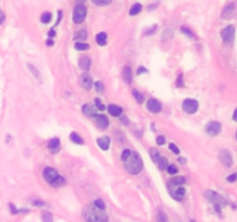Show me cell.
<instances>
[{
    "label": "cell",
    "instance_id": "cell-1",
    "mask_svg": "<svg viewBox=\"0 0 237 222\" xmlns=\"http://www.w3.org/2000/svg\"><path fill=\"white\" fill-rule=\"evenodd\" d=\"M185 178L183 176H176V177H172L171 179L168 182L167 184V189H168L169 194L174 198L175 200L177 201H182L184 199L185 196Z\"/></svg>",
    "mask_w": 237,
    "mask_h": 222
},
{
    "label": "cell",
    "instance_id": "cell-2",
    "mask_svg": "<svg viewBox=\"0 0 237 222\" xmlns=\"http://www.w3.org/2000/svg\"><path fill=\"white\" fill-rule=\"evenodd\" d=\"M123 162H124V168L128 174L139 175L142 171V168H143L142 159L137 152H131L130 155Z\"/></svg>",
    "mask_w": 237,
    "mask_h": 222
},
{
    "label": "cell",
    "instance_id": "cell-3",
    "mask_svg": "<svg viewBox=\"0 0 237 222\" xmlns=\"http://www.w3.org/2000/svg\"><path fill=\"white\" fill-rule=\"evenodd\" d=\"M83 217L87 222H108L109 220L106 212L95 207L94 205H88L84 208Z\"/></svg>",
    "mask_w": 237,
    "mask_h": 222
},
{
    "label": "cell",
    "instance_id": "cell-4",
    "mask_svg": "<svg viewBox=\"0 0 237 222\" xmlns=\"http://www.w3.org/2000/svg\"><path fill=\"white\" fill-rule=\"evenodd\" d=\"M43 177L53 187H59V186H63L65 184V178L61 175H59L57 170L53 169V168H50V167H47V168L44 169Z\"/></svg>",
    "mask_w": 237,
    "mask_h": 222
},
{
    "label": "cell",
    "instance_id": "cell-5",
    "mask_svg": "<svg viewBox=\"0 0 237 222\" xmlns=\"http://www.w3.org/2000/svg\"><path fill=\"white\" fill-rule=\"evenodd\" d=\"M205 197L208 199V200L213 202V205L215 207V209L217 213H220L221 212V207L224 206L227 204V200L221 196V194H219V193H216L214 191H206L205 192Z\"/></svg>",
    "mask_w": 237,
    "mask_h": 222
},
{
    "label": "cell",
    "instance_id": "cell-6",
    "mask_svg": "<svg viewBox=\"0 0 237 222\" xmlns=\"http://www.w3.org/2000/svg\"><path fill=\"white\" fill-rule=\"evenodd\" d=\"M86 15H87V8H86V6L83 5V2L76 4L75 7H74V11H73L74 23H76V24L82 23L83 20L86 19Z\"/></svg>",
    "mask_w": 237,
    "mask_h": 222
},
{
    "label": "cell",
    "instance_id": "cell-7",
    "mask_svg": "<svg viewBox=\"0 0 237 222\" xmlns=\"http://www.w3.org/2000/svg\"><path fill=\"white\" fill-rule=\"evenodd\" d=\"M182 108L184 112L189 113V115H194L195 112L198 111V108H199V103L197 100H193V98H186L184 100L183 104H182Z\"/></svg>",
    "mask_w": 237,
    "mask_h": 222
},
{
    "label": "cell",
    "instance_id": "cell-8",
    "mask_svg": "<svg viewBox=\"0 0 237 222\" xmlns=\"http://www.w3.org/2000/svg\"><path fill=\"white\" fill-rule=\"evenodd\" d=\"M221 37L226 44H231L235 39V27L231 24L226 27L221 31Z\"/></svg>",
    "mask_w": 237,
    "mask_h": 222
},
{
    "label": "cell",
    "instance_id": "cell-9",
    "mask_svg": "<svg viewBox=\"0 0 237 222\" xmlns=\"http://www.w3.org/2000/svg\"><path fill=\"white\" fill-rule=\"evenodd\" d=\"M221 130H222L221 123L216 122V120H212V122H209L205 127L206 133H207L208 135H212V137L220 134V133H221Z\"/></svg>",
    "mask_w": 237,
    "mask_h": 222
},
{
    "label": "cell",
    "instance_id": "cell-10",
    "mask_svg": "<svg viewBox=\"0 0 237 222\" xmlns=\"http://www.w3.org/2000/svg\"><path fill=\"white\" fill-rule=\"evenodd\" d=\"M219 160L221 161V163L224 167H227V168H230L232 165V162H234L231 153L228 149H223V150L220 152V154H219Z\"/></svg>",
    "mask_w": 237,
    "mask_h": 222
},
{
    "label": "cell",
    "instance_id": "cell-11",
    "mask_svg": "<svg viewBox=\"0 0 237 222\" xmlns=\"http://www.w3.org/2000/svg\"><path fill=\"white\" fill-rule=\"evenodd\" d=\"M79 83L84 90H90L93 88V85H94L93 78H91V75L88 73H82L80 75Z\"/></svg>",
    "mask_w": 237,
    "mask_h": 222
},
{
    "label": "cell",
    "instance_id": "cell-12",
    "mask_svg": "<svg viewBox=\"0 0 237 222\" xmlns=\"http://www.w3.org/2000/svg\"><path fill=\"white\" fill-rule=\"evenodd\" d=\"M147 109L152 113H158L162 110V104L155 98H149L147 101Z\"/></svg>",
    "mask_w": 237,
    "mask_h": 222
},
{
    "label": "cell",
    "instance_id": "cell-13",
    "mask_svg": "<svg viewBox=\"0 0 237 222\" xmlns=\"http://www.w3.org/2000/svg\"><path fill=\"white\" fill-rule=\"evenodd\" d=\"M95 118V123H96V125L100 127V128H102V130H106V128H108V126H109V119H108V117L106 116V115H96V116L94 117Z\"/></svg>",
    "mask_w": 237,
    "mask_h": 222
},
{
    "label": "cell",
    "instance_id": "cell-14",
    "mask_svg": "<svg viewBox=\"0 0 237 222\" xmlns=\"http://www.w3.org/2000/svg\"><path fill=\"white\" fill-rule=\"evenodd\" d=\"M82 112H83L84 116L89 117V118H94L96 115H97V110L93 104L90 103H86L82 106Z\"/></svg>",
    "mask_w": 237,
    "mask_h": 222
},
{
    "label": "cell",
    "instance_id": "cell-15",
    "mask_svg": "<svg viewBox=\"0 0 237 222\" xmlns=\"http://www.w3.org/2000/svg\"><path fill=\"white\" fill-rule=\"evenodd\" d=\"M47 148H49V150L52 154L58 153L59 149H60V140H59L58 138H52L47 142Z\"/></svg>",
    "mask_w": 237,
    "mask_h": 222
},
{
    "label": "cell",
    "instance_id": "cell-16",
    "mask_svg": "<svg viewBox=\"0 0 237 222\" xmlns=\"http://www.w3.org/2000/svg\"><path fill=\"white\" fill-rule=\"evenodd\" d=\"M235 13V4L234 2H230L224 7V9L222 12V17L223 19H230Z\"/></svg>",
    "mask_w": 237,
    "mask_h": 222
},
{
    "label": "cell",
    "instance_id": "cell-17",
    "mask_svg": "<svg viewBox=\"0 0 237 222\" xmlns=\"http://www.w3.org/2000/svg\"><path fill=\"white\" fill-rule=\"evenodd\" d=\"M90 65H91V59L88 56H81L79 59V66L80 68L84 69V71H89Z\"/></svg>",
    "mask_w": 237,
    "mask_h": 222
},
{
    "label": "cell",
    "instance_id": "cell-18",
    "mask_svg": "<svg viewBox=\"0 0 237 222\" xmlns=\"http://www.w3.org/2000/svg\"><path fill=\"white\" fill-rule=\"evenodd\" d=\"M97 145L100 146V148L102 150H108L110 147V138L104 135V137H101L97 139Z\"/></svg>",
    "mask_w": 237,
    "mask_h": 222
},
{
    "label": "cell",
    "instance_id": "cell-19",
    "mask_svg": "<svg viewBox=\"0 0 237 222\" xmlns=\"http://www.w3.org/2000/svg\"><path fill=\"white\" fill-rule=\"evenodd\" d=\"M108 111H109L111 116L113 117H120L123 115V109L119 105H116V104H110L108 106Z\"/></svg>",
    "mask_w": 237,
    "mask_h": 222
},
{
    "label": "cell",
    "instance_id": "cell-20",
    "mask_svg": "<svg viewBox=\"0 0 237 222\" xmlns=\"http://www.w3.org/2000/svg\"><path fill=\"white\" fill-rule=\"evenodd\" d=\"M132 78H133V75H132L131 68H130L128 66H125L124 69H123V79H124V81H125L126 83H131Z\"/></svg>",
    "mask_w": 237,
    "mask_h": 222
},
{
    "label": "cell",
    "instance_id": "cell-21",
    "mask_svg": "<svg viewBox=\"0 0 237 222\" xmlns=\"http://www.w3.org/2000/svg\"><path fill=\"white\" fill-rule=\"evenodd\" d=\"M106 42H108V36H106V32H98L97 35H96V43L101 45V46H103V45H106Z\"/></svg>",
    "mask_w": 237,
    "mask_h": 222
},
{
    "label": "cell",
    "instance_id": "cell-22",
    "mask_svg": "<svg viewBox=\"0 0 237 222\" xmlns=\"http://www.w3.org/2000/svg\"><path fill=\"white\" fill-rule=\"evenodd\" d=\"M87 36H88L87 30H86V29H80L79 31L75 32L74 39H75V41H84V39L87 38Z\"/></svg>",
    "mask_w": 237,
    "mask_h": 222
},
{
    "label": "cell",
    "instance_id": "cell-23",
    "mask_svg": "<svg viewBox=\"0 0 237 222\" xmlns=\"http://www.w3.org/2000/svg\"><path fill=\"white\" fill-rule=\"evenodd\" d=\"M141 9H142V5L141 4H139V2H137V4H134V5L131 7V9H130V15L131 16L137 15V14H139V13L141 12Z\"/></svg>",
    "mask_w": 237,
    "mask_h": 222
},
{
    "label": "cell",
    "instance_id": "cell-24",
    "mask_svg": "<svg viewBox=\"0 0 237 222\" xmlns=\"http://www.w3.org/2000/svg\"><path fill=\"white\" fill-rule=\"evenodd\" d=\"M149 154H150V157L153 160V162H155V163H157L158 160L161 159V154L158 153V150L157 149H155V148H152L150 152H149Z\"/></svg>",
    "mask_w": 237,
    "mask_h": 222
},
{
    "label": "cell",
    "instance_id": "cell-25",
    "mask_svg": "<svg viewBox=\"0 0 237 222\" xmlns=\"http://www.w3.org/2000/svg\"><path fill=\"white\" fill-rule=\"evenodd\" d=\"M132 94H133V97L135 98V101H137L138 103H140V104H141V103H143V101H145V97H143V94H141V93H140L139 90H135V89H134L133 91H132Z\"/></svg>",
    "mask_w": 237,
    "mask_h": 222
},
{
    "label": "cell",
    "instance_id": "cell-26",
    "mask_svg": "<svg viewBox=\"0 0 237 222\" xmlns=\"http://www.w3.org/2000/svg\"><path fill=\"white\" fill-rule=\"evenodd\" d=\"M69 139H71L74 143H78V145H82V143H83L82 138L80 137L79 134H76V133H74V132L69 134Z\"/></svg>",
    "mask_w": 237,
    "mask_h": 222
},
{
    "label": "cell",
    "instance_id": "cell-27",
    "mask_svg": "<svg viewBox=\"0 0 237 222\" xmlns=\"http://www.w3.org/2000/svg\"><path fill=\"white\" fill-rule=\"evenodd\" d=\"M75 49L78 50V51H86V50H88L90 48L89 44H87V43H82V42H76L75 43Z\"/></svg>",
    "mask_w": 237,
    "mask_h": 222
},
{
    "label": "cell",
    "instance_id": "cell-28",
    "mask_svg": "<svg viewBox=\"0 0 237 222\" xmlns=\"http://www.w3.org/2000/svg\"><path fill=\"white\" fill-rule=\"evenodd\" d=\"M157 165L160 169L165 170L167 169V167H168V159L164 157V156H161V159L158 160V162H157Z\"/></svg>",
    "mask_w": 237,
    "mask_h": 222
},
{
    "label": "cell",
    "instance_id": "cell-29",
    "mask_svg": "<svg viewBox=\"0 0 237 222\" xmlns=\"http://www.w3.org/2000/svg\"><path fill=\"white\" fill-rule=\"evenodd\" d=\"M51 20H52V14H51V13L46 12V13H43L42 14V17H41L42 23H49Z\"/></svg>",
    "mask_w": 237,
    "mask_h": 222
},
{
    "label": "cell",
    "instance_id": "cell-30",
    "mask_svg": "<svg viewBox=\"0 0 237 222\" xmlns=\"http://www.w3.org/2000/svg\"><path fill=\"white\" fill-rule=\"evenodd\" d=\"M156 222H169L168 221V216L164 212H158L157 217H156Z\"/></svg>",
    "mask_w": 237,
    "mask_h": 222
},
{
    "label": "cell",
    "instance_id": "cell-31",
    "mask_svg": "<svg viewBox=\"0 0 237 222\" xmlns=\"http://www.w3.org/2000/svg\"><path fill=\"white\" fill-rule=\"evenodd\" d=\"M167 171H168L169 175H176L178 172V168L175 165V164H168V167H167Z\"/></svg>",
    "mask_w": 237,
    "mask_h": 222
},
{
    "label": "cell",
    "instance_id": "cell-32",
    "mask_svg": "<svg viewBox=\"0 0 237 222\" xmlns=\"http://www.w3.org/2000/svg\"><path fill=\"white\" fill-rule=\"evenodd\" d=\"M42 220H43V222H52L53 221L52 214L49 213V212H44L42 214Z\"/></svg>",
    "mask_w": 237,
    "mask_h": 222
},
{
    "label": "cell",
    "instance_id": "cell-33",
    "mask_svg": "<svg viewBox=\"0 0 237 222\" xmlns=\"http://www.w3.org/2000/svg\"><path fill=\"white\" fill-rule=\"evenodd\" d=\"M95 207H97V208H100V209H102V211H104L106 209V204H104V201L103 200H101V199H96V200L94 201V204H93Z\"/></svg>",
    "mask_w": 237,
    "mask_h": 222
},
{
    "label": "cell",
    "instance_id": "cell-34",
    "mask_svg": "<svg viewBox=\"0 0 237 222\" xmlns=\"http://www.w3.org/2000/svg\"><path fill=\"white\" fill-rule=\"evenodd\" d=\"M93 4L96 6H108L111 4V0H93Z\"/></svg>",
    "mask_w": 237,
    "mask_h": 222
},
{
    "label": "cell",
    "instance_id": "cell-35",
    "mask_svg": "<svg viewBox=\"0 0 237 222\" xmlns=\"http://www.w3.org/2000/svg\"><path fill=\"white\" fill-rule=\"evenodd\" d=\"M93 86L95 87V89H96V91H97L98 94H102V93H103L104 88H103V83H102L101 81H97V82H95V83H94Z\"/></svg>",
    "mask_w": 237,
    "mask_h": 222
},
{
    "label": "cell",
    "instance_id": "cell-36",
    "mask_svg": "<svg viewBox=\"0 0 237 222\" xmlns=\"http://www.w3.org/2000/svg\"><path fill=\"white\" fill-rule=\"evenodd\" d=\"M95 108H96V110L98 109L100 111H103L104 109H106V106L102 104V102H101L100 98H95Z\"/></svg>",
    "mask_w": 237,
    "mask_h": 222
},
{
    "label": "cell",
    "instance_id": "cell-37",
    "mask_svg": "<svg viewBox=\"0 0 237 222\" xmlns=\"http://www.w3.org/2000/svg\"><path fill=\"white\" fill-rule=\"evenodd\" d=\"M180 31L183 32V34H185V35H186V36H189L190 38H191V37H192V38H193V37H194V35H193V34H192V31H191V30H190L189 28H186V27H182V28H180Z\"/></svg>",
    "mask_w": 237,
    "mask_h": 222
},
{
    "label": "cell",
    "instance_id": "cell-38",
    "mask_svg": "<svg viewBox=\"0 0 237 222\" xmlns=\"http://www.w3.org/2000/svg\"><path fill=\"white\" fill-rule=\"evenodd\" d=\"M176 86L178 88H182L184 87V81H183V74H179L178 78H177V81H176Z\"/></svg>",
    "mask_w": 237,
    "mask_h": 222
},
{
    "label": "cell",
    "instance_id": "cell-39",
    "mask_svg": "<svg viewBox=\"0 0 237 222\" xmlns=\"http://www.w3.org/2000/svg\"><path fill=\"white\" fill-rule=\"evenodd\" d=\"M172 35H174V31H172L170 28H168V29H165V30H164L162 36H163V38H171Z\"/></svg>",
    "mask_w": 237,
    "mask_h": 222
},
{
    "label": "cell",
    "instance_id": "cell-40",
    "mask_svg": "<svg viewBox=\"0 0 237 222\" xmlns=\"http://www.w3.org/2000/svg\"><path fill=\"white\" fill-rule=\"evenodd\" d=\"M169 149L172 152V153H175V154H179V148L175 145V143H169Z\"/></svg>",
    "mask_w": 237,
    "mask_h": 222
},
{
    "label": "cell",
    "instance_id": "cell-41",
    "mask_svg": "<svg viewBox=\"0 0 237 222\" xmlns=\"http://www.w3.org/2000/svg\"><path fill=\"white\" fill-rule=\"evenodd\" d=\"M164 142H165V138H164L163 135H158V137L156 138V143H157L158 146H163Z\"/></svg>",
    "mask_w": 237,
    "mask_h": 222
},
{
    "label": "cell",
    "instance_id": "cell-42",
    "mask_svg": "<svg viewBox=\"0 0 237 222\" xmlns=\"http://www.w3.org/2000/svg\"><path fill=\"white\" fill-rule=\"evenodd\" d=\"M132 150L131 149H128V148H126V149H124L123 150V153H121V161H124V160L126 159L127 156L130 155V153H131Z\"/></svg>",
    "mask_w": 237,
    "mask_h": 222
},
{
    "label": "cell",
    "instance_id": "cell-43",
    "mask_svg": "<svg viewBox=\"0 0 237 222\" xmlns=\"http://www.w3.org/2000/svg\"><path fill=\"white\" fill-rule=\"evenodd\" d=\"M236 179H237V175L236 174H231V175H229V176L227 177V180H228V182H230V183H234Z\"/></svg>",
    "mask_w": 237,
    "mask_h": 222
},
{
    "label": "cell",
    "instance_id": "cell-44",
    "mask_svg": "<svg viewBox=\"0 0 237 222\" xmlns=\"http://www.w3.org/2000/svg\"><path fill=\"white\" fill-rule=\"evenodd\" d=\"M156 29H157V26H154L150 28V30H148V31L145 32V35H152L154 32H156Z\"/></svg>",
    "mask_w": 237,
    "mask_h": 222
},
{
    "label": "cell",
    "instance_id": "cell-45",
    "mask_svg": "<svg viewBox=\"0 0 237 222\" xmlns=\"http://www.w3.org/2000/svg\"><path fill=\"white\" fill-rule=\"evenodd\" d=\"M147 72H148V71L143 66H140V67L138 68V71H137V74H138V75H140L141 73H147Z\"/></svg>",
    "mask_w": 237,
    "mask_h": 222
},
{
    "label": "cell",
    "instance_id": "cell-46",
    "mask_svg": "<svg viewBox=\"0 0 237 222\" xmlns=\"http://www.w3.org/2000/svg\"><path fill=\"white\" fill-rule=\"evenodd\" d=\"M5 21V14H4V12L0 9V24H2Z\"/></svg>",
    "mask_w": 237,
    "mask_h": 222
},
{
    "label": "cell",
    "instance_id": "cell-47",
    "mask_svg": "<svg viewBox=\"0 0 237 222\" xmlns=\"http://www.w3.org/2000/svg\"><path fill=\"white\" fill-rule=\"evenodd\" d=\"M9 208H11V211H12V213H13V214H17V213H19V211H17L15 207H14V205H13V204H9Z\"/></svg>",
    "mask_w": 237,
    "mask_h": 222
},
{
    "label": "cell",
    "instance_id": "cell-48",
    "mask_svg": "<svg viewBox=\"0 0 237 222\" xmlns=\"http://www.w3.org/2000/svg\"><path fill=\"white\" fill-rule=\"evenodd\" d=\"M53 44H54V42H53L52 38H49V39L46 41V45H47V46H52Z\"/></svg>",
    "mask_w": 237,
    "mask_h": 222
},
{
    "label": "cell",
    "instance_id": "cell-49",
    "mask_svg": "<svg viewBox=\"0 0 237 222\" xmlns=\"http://www.w3.org/2000/svg\"><path fill=\"white\" fill-rule=\"evenodd\" d=\"M32 202H34V204H36V206H44V202H42V201L34 200Z\"/></svg>",
    "mask_w": 237,
    "mask_h": 222
},
{
    "label": "cell",
    "instance_id": "cell-50",
    "mask_svg": "<svg viewBox=\"0 0 237 222\" xmlns=\"http://www.w3.org/2000/svg\"><path fill=\"white\" fill-rule=\"evenodd\" d=\"M56 35V31H54V29H51L50 31H49V38H51V37H53Z\"/></svg>",
    "mask_w": 237,
    "mask_h": 222
},
{
    "label": "cell",
    "instance_id": "cell-51",
    "mask_svg": "<svg viewBox=\"0 0 237 222\" xmlns=\"http://www.w3.org/2000/svg\"><path fill=\"white\" fill-rule=\"evenodd\" d=\"M178 162L179 163H186V160H185V157H178Z\"/></svg>",
    "mask_w": 237,
    "mask_h": 222
},
{
    "label": "cell",
    "instance_id": "cell-52",
    "mask_svg": "<svg viewBox=\"0 0 237 222\" xmlns=\"http://www.w3.org/2000/svg\"><path fill=\"white\" fill-rule=\"evenodd\" d=\"M236 115H237V110H235L234 111V116H232V119L236 122Z\"/></svg>",
    "mask_w": 237,
    "mask_h": 222
},
{
    "label": "cell",
    "instance_id": "cell-53",
    "mask_svg": "<svg viewBox=\"0 0 237 222\" xmlns=\"http://www.w3.org/2000/svg\"><path fill=\"white\" fill-rule=\"evenodd\" d=\"M190 222H194V221H193V220H192V221H190Z\"/></svg>",
    "mask_w": 237,
    "mask_h": 222
}]
</instances>
